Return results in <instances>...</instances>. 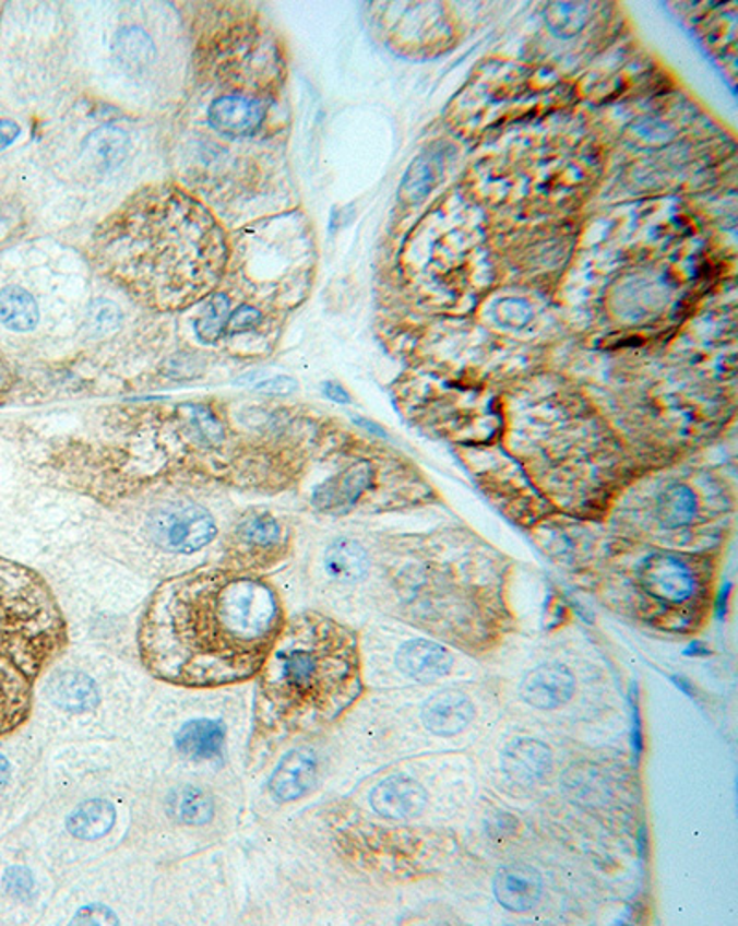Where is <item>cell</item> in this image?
Segmentation results:
<instances>
[{
  "instance_id": "6da1fadb",
  "label": "cell",
  "mask_w": 738,
  "mask_h": 926,
  "mask_svg": "<svg viewBox=\"0 0 738 926\" xmlns=\"http://www.w3.org/2000/svg\"><path fill=\"white\" fill-rule=\"evenodd\" d=\"M272 583L229 567L168 578L139 620V657L157 681L216 689L255 679L285 628Z\"/></svg>"
},
{
  "instance_id": "7a4b0ae2",
  "label": "cell",
  "mask_w": 738,
  "mask_h": 926,
  "mask_svg": "<svg viewBox=\"0 0 738 926\" xmlns=\"http://www.w3.org/2000/svg\"><path fill=\"white\" fill-rule=\"evenodd\" d=\"M255 679L248 759L264 764L346 707L355 679L352 644L334 624L301 615L285 624Z\"/></svg>"
},
{
  "instance_id": "3957f363",
  "label": "cell",
  "mask_w": 738,
  "mask_h": 926,
  "mask_svg": "<svg viewBox=\"0 0 738 926\" xmlns=\"http://www.w3.org/2000/svg\"><path fill=\"white\" fill-rule=\"evenodd\" d=\"M67 642L66 618L47 582L36 570L0 558V653L37 679Z\"/></svg>"
},
{
  "instance_id": "277c9868",
  "label": "cell",
  "mask_w": 738,
  "mask_h": 926,
  "mask_svg": "<svg viewBox=\"0 0 738 926\" xmlns=\"http://www.w3.org/2000/svg\"><path fill=\"white\" fill-rule=\"evenodd\" d=\"M288 550L283 524L269 511H251L227 535L226 563L229 569L257 574L279 563Z\"/></svg>"
},
{
  "instance_id": "5b68a950",
  "label": "cell",
  "mask_w": 738,
  "mask_h": 926,
  "mask_svg": "<svg viewBox=\"0 0 738 926\" xmlns=\"http://www.w3.org/2000/svg\"><path fill=\"white\" fill-rule=\"evenodd\" d=\"M150 537L167 553L192 554L215 539V519L198 504H172L155 511L148 523Z\"/></svg>"
},
{
  "instance_id": "8992f818",
  "label": "cell",
  "mask_w": 738,
  "mask_h": 926,
  "mask_svg": "<svg viewBox=\"0 0 738 926\" xmlns=\"http://www.w3.org/2000/svg\"><path fill=\"white\" fill-rule=\"evenodd\" d=\"M639 580L646 593L665 602H683L694 591V577L689 567L672 554L657 553L644 559Z\"/></svg>"
},
{
  "instance_id": "52a82bcc",
  "label": "cell",
  "mask_w": 738,
  "mask_h": 926,
  "mask_svg": "<svg viewBox=\"0 0 738 926\" xmlns=\"http://www.w3.org/2000/svg\"><path fill=\"white\" fill-rule=\"evenodd\" d=\"M34 681L0 653V737L19 729L31 716Z\"/></svg>"
},
{
  "instance_id": "ba28073f",
  "label": "cell",
  "mask_w": 738,
  "mask_h": 926,
  "mask_svg": "<svg viewBox=\"0 0 738 926\" xmlns=\"http://www.w3.org/2000/svg\"><path fill=\"white\" fill-rule=\"evenodd\" d=\"M427 794L424 786L408 775H392L371 792V807L390 820H408L424 812Z\"/></svg>"
},
{
  "instance_id": "9c48e42d",
  "label": "cell",
  "mask_w": 738,
  "mask_h": 926,
  "mask_svg": "<svg viewBox=\"0 0 738 926\" xmlns=\"http://www.w3.org/2000/svg\"><path fill=\"white\" fill-rule=\"evenodd\" d=\"M318 779V757L312 749H293L281 759L270 777L269 788L277 802H296L303 797Z\"/></svg>"
},
{
  "instance_id": "30bf717a",
  "label": "cell",
  "mask_w": 738,
  "mask_h": 926,
  "mask_svg": "<svg viewBox=\"0 0 738 926\" xmlns=\"http://www.w3.org/2000/svg\"><path fill=\"white\" fill-rule=\"evenodd\" d=\"M574 692V677L566 666L548 663L528 672L521 685V696L528 705L552 711L566 705Z\"/></svg>"
},
{
  "instance_id": "8fae6325",
  "label": "cell",
  "mask_w": 738,
  "mask_h": 926,
  "mask_svg": "<svg viewBox=\"0 0 738 926\" xmlns=\"http://www.w3.org/2000/svg\"><path fill=\"white\" fill-rule=\"evenodd\" d=\"M371 476H373V470L369 463H355L349 470L342 471L340 475L323 482L322 486L316 489L312 504L318 510L329 511V513H344L352 510L371 484Z\"/></svg>"
},
{
  "instance_id": "7c38bea8",
  "label": "cell",
  "mask_w": 738,
  "mask_h": 926,
  "mask_svg": "<svg viewBox=\"0 0 738 926\" xmlns=\"http://www.w3.org/2000/svg\"><path fill=\"white\" fill-rule=\"evenodd\" d=\"M473 716L475 707L469 698L454 689L436 692L421 709L425 727L440 737H451L465 729L473 722Z\"/></svg>"
},
{
  "instance_id": "4fadbf2b",
  "label": "cell",
  "mask_w": 738,
  "mask_h": 926,
  "mask_svg": "<svg viewBox=\"0 0 738 926\" xmlns=\"http://www.w3.org/2000/svg\"><path fill=\"white\" fill-rule=\"evenodd\" d=\"M266 109L261 102L248 96L229 95L216 98L209 109V122L224 135L246 138L261 128Z\"/></svg>"
},
{
  "instance_id": "5bb4252c",
  "label": "cell",
  "mask_w": 738,
  "mask_h": 926,
  "mask_svg": "<svg viewBox=\"0 0 738 926\" xmlns=\"http://www.w3.org/2000/svg\"><path fill=\"white\" fill-rule=\"evenodd\" d=\"M495 897L504 909L528 912L541 899L543 880L532 866L512 864L502 867L495 877Z\"/></svg>"
},
{
  "instance_id": "9a60e30c",
  "label": "cell",
  "mask_w": 738,
  "mask_h": 926,
  "mask_svg": "<svg viewBox=\"0 0 738 926\" xmlns=\"http://www.w3.org/2000/svg\"><path fill=\"white\" fill-rule=\"evenodd\" d=\"M502 768L513 783H539L552 770V751L534 738H517L504 749Z\"/></svg>"
},
{
  "instance_id": "2e32d148",
  "label": "cell",
  "mask_w": 738,
  "mask_h": 926,
  "mask_svg": "<svg viewBox=\"0 0 738 926\" xmlns=\"http://www.w3.org/2000/svg\"><path fill=\"white\" fill-rule=\"evenodd\" d=\"M451 665L453 660L447 650L424 639L405 642L397 653V666L401 670L412 679L424 681V684L445 676Z\"/></svg>"
},
{
  "instance_id": "e0dca14e",
  "label": "cell",
  "mask_w": 738,
  "mask_h": 926,
  "mask_svg": "<svg viewBox=\"0 0 738 926\" xmlns=\"http://www.w3.org/2000/svg\"><path fill=\"white\" fill-rule=\"evenodd\" d=\"M224 743L226 727L215 720H191L176 735V748L179 753L192 760H213L221 757Z\"/></svg>"
},
{
  "instance_id": "ac0fdd59",
  "label": "cell",
  "mask_w": 738,
  "mask_h": 926,
  "mask_svg": "<svg viewBox=\"0 0 738 926\" xmlns=\"http://www.w3.org/2000/svg\"><path fill=\"white\" fill-rule=\"evenodd\" d=\"M50 698L69 713H85L98 705L95 681L82 672H63L50 681Z\"/></svg>"
},
{
  "instance_id": "d6986e66",
  "label": "cell",
  "mask_w": 738,
  "mask_h": 926,
  "mask_svg": "<svg viewBox=\"0 0 738 926\" xmlns=\"http://www.w3.org/2000/svg\"><path fill=\"white\" fill-rule=\"evenodd\" d=\"M115 807L106 799H91L80 805L67 820V829L80 840L106 836L115 826Z\"/></svg>"
},
{
  "instance_id": "ffe728a7",
  "label": "cell",
  "mask_w": 738,
  "mask_h": 926,
  "mask_svg": "<svg viewBox=\"0 0 738 926\" xmlns=\"http://www.w3.org/2000/svg\"><path fill=\"white\" fill-rule=\"evenodd\" d=\"M368 567V554L357 541L336 539L325 553V569L340 582H358Z\"/></svg>"
},
{
  "instance_id": "44dd1931",
  "label": "cell",
  "mask_w": 738,
  "mask_h": 926,
  "mask_svg": "<svg viewBox=\"0 0 738 926\" xmlns=\"http://www.w3.org/2000/svg\"><path fill=\"white\" fill-rule=\"evenodd\" d=\"M0 321L17 333H28L39 321V310L28 292L8 286L0 292Z\"/></svg>"
},
{
  "instance_id": "7402d4cb",
  "label": "cell",
  "mask_w": 738,
  "mask_h": 926,
  "mask_svg": "<svg viewBox=\"0 0 738 926\" xmlns=\"http://www.w3.org/2000/svg\"><path fill=\"white\" fill-rule=\"evenodd\" d=\"M114 52L120 66L130 72L143 71L155 58L154 41L138 26L122 28L115 36Z\"/></svg>"
},
{
  "instance_id": "603a6c76",
  "label": "cell",
  "mask_w": 738,
  "mask_h": 926,
  "mask_svg": "<svg viewBox=\"0 0 738 926\" xmlns=\"http://www.w3.org/2000/svg\"><path fill=\"white\" fill-rule=\"evenodd\" d=\"M128 138L124 131L117 130L114 126H104L93 131L84 143L85 154L95 161L102 168L119 167L128 155Z\"/></svg>"
},
{
  "instance_id": "cb8c5ba5",
  "label": "cell",
  "mask_w": 738,
  "mask_h": 926,
  "mask_svg": "<svg viewBox=\"0 0 738 926\" xmlns=\"http://www.w3.org/2000/svg\"><path fill=\"white\" fill-rule=\"evenodd\" d=\"M697 497L691 487L674 484L668 486L657 500V517L665 529H679L691 523L697 515Z\"/></svg>"
},
{
  "instance_id": "d4e9b609",
  "label": "cell",
  "mask_w": 738,
  "mask_h": 926,
  "mask_svg": "<svg viewBox=\"0 0 738 926\" xmlns=\"http://www.w3.org/2000/svg\"><path fill=\"white\" fill-rule=\"evenodd\" d=\"M168 808L172 818L187 826L207 823L215 814L213 799L203 790L194 788V786H184L174 792Z\"/></svg>"
},
{
  "instance_id": "484cf974",
  "label": "cell",
  "mask_w": 738,
  "mask_h": 926,
  "mask_svg": "<svg viewBox=\"0 0 738 926\" xmlns=\"http://www.w3.org/2000/svg\"><path fill=\"white\" fill-rule=\"evenodd\" d=\"M436 181H438V165L435 157L419 155L408 168L401 192L408 198V202H419L435 189L438 185Z\"/></svg>"
},
{
  "instance_id": "4316f807",
  "label": "cell",
  "mask_w": 738,
  "mask_h": 926,
  "mask_svg": "<svg viewBox=\"0 0 738 926\" xmlns=\"http://www.w3.org/2000/svg\"><path fill=\"white\" fill-rule=\"evenodd\" d=\"M229 316V299L224 294H216L205 307L197 321L198 336L205 344H215L221 339Z\"/></svg>"
},
{
  "instance_id": "83f0119b",
  "label": "cell",
  "mask_w": 738,
  "mask_h": 926,
  "mask_svg": "<svg viewBox=\"0 0 738 926\" xmlns=\"http://www.w3.org/2000/svg\"><path fill=\"white\" fill-rule=\"evenodd\" d=\"M87 325L95 334H109L120 325V310L108 299H96L87 312Z\"/></svg>"
},
{
  "instance_id": "f1b7e54d",
  "label": "cell",
  "mask_w": 738,
  "mask_h": 926,
  "mask_svg": "<svg viewBox=\"0 0 738 926\" xmlns=\"http://www.w3.org/2000/svg\"><path fill=\"white\" fill-rule=\"evenodd\" d=\"M4 886H7L10 895L17 897V899H26L34 891V877H32L28 869H24L21 866H13L4 875Z\"/></svg>"
},
{
  "instance_id": "f546056e",
  "label": "cell",
  "mask_w": 738,
  "mask_h": 926,
  "mask_svg": "<svg viewBox=\"0 0 738 926\" xmlns=\"http://www.w3.org/2000/svg\"><path fill=\"white\" fill-rule=\"evenodd\" d=\"M250 387L257 392L270 393V395H288L298 390V382L286 375H274V377H264V379L250 382Z\"/></svg>"
},
{
  "instance_id": "4dcf8cb0",
  "label": "cell",
  "mask_w": 738,
  "mask_h": 926,
  "mask_svg": "<svg viewBox=\"0 0 738 926\" xmlns=\"http://www.w3.org/2000/svg\"><path fill=\"white\" fill-rule=\"evenodd\" d=\"M261 323V312L250 305H242L227 320V331L231 334L246 333Z\"/></svg>"
},
{
  "instance_id": "1f68e13d",
  "label": "cell",
  "mask_w": 738,
  "mask_h": 926,
  "mask_svg": "<svg viewBox=\"0 0 738 926\" xmlns=\"http://www.w3.org/2000/svg\"><path fill=\"white\" fill-rule=\"evenodd\" d=\"M192 419L197 422L200 432L211 441H218L222 438L221 423L216 422V417L207 411L205 406H191Z\"/></svg>"
},
{
  "instance_id": "d6a6232c",
  "label": "cell",
  "mask_w": 738,
  "mask_h": 926,
  "mask_svg": "<svg viewBox=\"0 0 738 926\" xmlns=\"http://www.w3.org/2000/svg\"><path fill=\"white\" fill-rule=\"evenodd\" d=\"M500 321L507 325L521 327L531 318V310L521 301H507L499 307Z\"/></svg>"
},
{
  "instance_id": "836d02e7",
  "label": "cell",
  "mask_w": 738,
  "mask_h": 926,
  "mask_svg": "<svg viewBox=\"0 0 738 926\" xmlns=\"http://www.w3.org/2000/svg\"><path fill=\"white\" fill-rule=\"evenodd\" d=\"M19 126L12 120H0V150L8 149L19 138Z\"/></svg>"
},
{
  "instance_id": "e575fe53",
  "label": "cell",
  "mask_w": 738,
  "mask_h": 926,
  "mask_svg": "<svg viewBox=\"0 0 738 926\" xmlns=\"http://www.w3.org/2000/svg\"><path fill=\"white\" fill-rule=\"evenodd\" d=\"M323 392H325V395H328L331 401H334V403H352V395L344 390V387H340L338 382H325V384H323Z\"/></svg>"
},
{
  "instance_id": "d590c367",
  "label": "cell",
  "mask_w": 738,
  "mask_h": 926,
  "mask_svg": "<svg viewBox=\"0 0 738 926\" xmlns=\"http://www.w3.org/2000/svg\"><path fill=\"white\" fill-rule=\"evenodd\" d=\"M85 910H90L93 915L82 912L80 915H82V919L84 921H80V923H115L114 914L104 909V906H90V909Z\"/></svg>"
},
{
  "instance_id": "8d00e7d4",
  "label": "cell",
  "mask_w": 738,
  "mask_h": 926,
  "mask_svg": "<svg viewBox=\"0 0 738 926\" xmlns=\"http://www.w3.org/2000/svg\"><path fill=\"white\" fill-rule=\"evenodd\" d=\"M355 423H358L360 427L366 428V430H369V432L376 434V436H381V438H384V436H386V432H384V430H382V428L379 427L377 423L368 422V419H364V417H355Z\"/></svg>"
},
{
  "instance_id": "74e56055",
  "label": "cell",
  "mask_w": 738,
  "mask_h": 926,
  "mask_svg": "<svg viewBox=\"0 0 738 926\" xmlns=\"http://www.w3.org/2000/svg\"><path fill=\"white\" fill-rule=\"evenodd\" d=\"M10 779V762L0 755V786Z\"/></svg>"
},
{
  "instance_id": "f35d334b",
  "label": "cell",
  "mask_w": 738,
  "mask_h": 926,
  "mask_svg": "<svg viewBox=\"0 0 738 926\" xmlns=\"http://www.w3.org/2000/svg\"><path fill=\"white\" fill-rule=\"evenodd\" d=\"M8 387V371L4 364L0 363V392H4Z\"/></svg>"
}]
</instances>
